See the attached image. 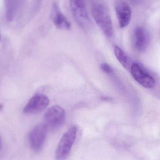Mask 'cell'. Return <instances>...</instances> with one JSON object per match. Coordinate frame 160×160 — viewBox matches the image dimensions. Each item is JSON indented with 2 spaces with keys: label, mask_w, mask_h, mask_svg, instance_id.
I'll return each mask as SVG.
<instances>
[{
  "label": "cell",
  "mask_w": 160,
  "mask_h": 160,
  "mask_svg": "<svg viewBox=\"0 0 160 160\" xmlns=\"http://www.w3.org/2000/svg\"><path fill=\"white\" fill-rule=\"evenodd\" d=\"M91 11L94 19L103 33L111 38L113 28L109 8L103 0H91Z\"/></svg>",
  "instance_id": "cell-1"
},
{
  "label": "cell",
  "mask_w": 160,
  "mask_h": 160,
  "mask_svg": "<svg viewBox=\"0 0 160 160\" xmlns=\"http://www.w3.org/2000/svg\"><path fill=\"white\" fill-rule=\"evenodd\" d=\"M77 128H70L62 136L55 152L57 160H64L68 156L76 139Z\"/></svg>",
  "instance_id": "cell-2"
},
{
  "label": "cell",
  "mask_w": 160,
  "mask_h": 160,
  "mask_svg": "<svg viewBox=\"0 0 160 160\" xmlns=\"http://www.w3.org/2000/svg\"><path fill=\"white\" fill-rule=\"evenodd\" d=\"M72 16L77 24L82 28H85L91 24L88 15L86 0H70Z\"/></svg>",
  "instance_id": "cell-3"
},
{
  "label": "cell",
  "mask_w": 160,
  "mask_h": 160,
  "mask_svg": "<svg viewBox=\"0 0 160 160\" xmlns=\"http://www.w3.org/2000/svg\"><path fill=\"white\" fill-rule=\"evenodd\" d=\"M65 112L59 105H54L48 109L44 115L45 124L48 128L55 129L59 128L65 122Z\"/></svg>",
  "instance_id": "cell-4"
},
{
  "label": "cell",
  "mask_w": 160,
  "mask_h": 160,
  "mask_svg": "<svg viewBox=\"0 0 160 160\" xmlns=\"http://www.w3.org/2000/svg\"><path fill=\"white\" fill-rule=\"evenodd\" d=\"M48 128L45 123H40L33 128L29 134V142L31 148L39 152L43 147L47 136Z\"/></svg>",
  "instance_id": "cell-5"
},
{
  "label": "cell",
  "mask_w": 160,
  "mask_h": 160,
  "mask_svg": "<svg viewBox=\"0 0 160 160\" xmlns=\"http://www.w3.org/2000/svg\"><path fill=\"white\" fill-rule=\"evenodd\" d=\"M49 100L46 95L37 94L34 95L23 109L25 114H34L42 112L46 109L49 104Z\"/></svg>",
  "instance_id": "cell-6"
},
{
  "label": "cell",
  "mask_w": 160,
  "mask_h": 160,
  "mask_svg": "<svg viewBox=\"0 0 160 160\" xmlns=\"http://www.w3.org/2000/svg\"><path fill=\"white\" fill-rule=\"evenodd\" d=\"M131 71L134 79L144 87L147 88L155 87L156 82L154 78L145 72L138 64L132 65Z\"/></svg>",
  "instance_id": "cell-7"
},
{
  "label": "cell",
  "mask_w": 160,
  "mask_h": 160,
  "mask_svg": "<svg viewBox=\"0 0 160 160\" xmlns=\"http://www.w3.org/2000/svg\"><path fill=\"white\" fill-rule=\"evenodd\" d=\"M119 26L124 28L129 24L132 18V10L129 5L125 1H118L115 6Z\"/></svg>",
  "instance_id": "cell-8"
},
{
  "label": "cell",
  "mask_w": 160,
  "mask_h": 160,
  "mask_svg": "<svg viewBox=\"0 0 160 160\" xmlns=\"http://www.w3.org/2000/svg\"><path fill=\"white\" fill-rule=\"evenodd\" d=\"M149 35L142 27H136L133 33V44L136 49L139 51L145 50L149 43Z\"/></svg>",
  "instance_id": "cell-9"
},
{
  "label": "cell",
  "mask_w": 160,
  "mask_h": 160,
  "mask_svg": "<svg viewBox=\"0 0 160 160\" xmlns=\"http://www.w3.org/2000/svg\"><path fill=\"white\" fill-rule=\"evenodd\" d=\"M52 19L56 28L59 30H70L71 23L62 13L56 3L53 5Z\"/></svg>",
  "instance_id": "cell-10"
},
{
  "label": "cell",
  "mask_w": 160,
  "mask_h": 160,
  "mask_svg": "<svg viewBox=\"0 0 160 160\" xmlns=\"http://www.w3.org/2000/svg\"><path fill=\"white\" fill-rule=\"evenodd\" d=\"M8 21L13 20L21 0H4Z\"/></svg>",
  "instance_id": "cell-11"
},
{
  "label": "cell",
  "mask_w": 160,
  "mask_h": 160,
  "mask_svg": "<svg viewBox=\"0 0 160 160\" xmlns=\"http://www.w3.org/2000/svg\"><path fill=\"white\" fill-rule=\"evenodd\" d=\"M114 51L118 62L125 68L127 69L129 67V61L125 52L117 46H114Z\"/></svg>",
  "instance_id": "cell-12"
},
{
  "label": "cell",
  "mask_w": 160,
  "mask_h": 160,
  "mask_svg": "<svg viewBox=\"0 0 160 160\" xmlns=\"http://www.w3.org/2000/svg\"><path fill=\"white\" fill-rule=\"evenodd\" d=\"M101 68L103 72H105V73H107V74H111L113 72V70L112 68L108 64L106 63L101 64Z\"/></svg>",
  "instance_id": "cell-13"
},
{
  "label": "cell",
  "mask_w": 160,
  "mask_h": 160,
  "mask_svg": "<svg viewBox=\"0 0 160 160\" xmlns=\"http://www.w3.org/2000/svg\"><path fill=\"white\" fill-rule=\"evenodd\" d=\"M142 1V0H131V2L132 3V4L134 5H137L141 3Z\"/></svg>",
  "instance_id": "cell-14"
},
{
  "label": "cell",
  "mask_w": 160,
  "mask_h": 160,
  "mask_svg": "<svg viewBox=\"0 0 160 160\" xmlns=\"http://www.w3.org/2000/svg\"><path fill=\"white\" fill-rule=\"evenodd\" d=\"M3 109V105L2 103H0V111H2Z\"/></svg>",
  "instance_id": "cell-15"
},
{
  "label": "cell",
  "mask_w": 160,
  "mask_h": 160,
  "mask_svg": "<svg viewBox=\"0 0 160 160\" xmlns=\"http://www.w3.org/2000/svg\"><path fill=\"white\" fill-rule=\"evenodd\" d=\"M1 146H2V139H1V136H0V149H1Z\"/></svg>",
  "instance_id": "cell-16"
},
{
  "label": "cell",
  "mask_w": 160,
  "mask_h": 160,
  "mask_svg": "<svg viewBox=\"0 0 160 160\" xmlns=\"http://www.w3.org/2000/svg\"><path fill=\"white\" fill-rule=\"evenodd\" d=\"M0 41H1V35H0Z\"/></svg>",
  "instance_id": "cell-17"
}]
</instances>
